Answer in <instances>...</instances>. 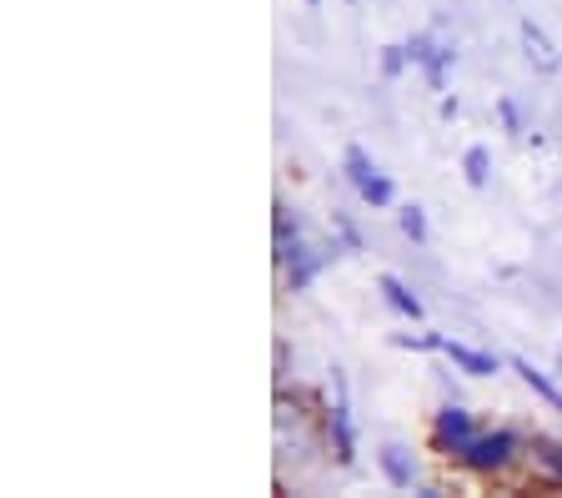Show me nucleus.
<instances>
[{"label": "nucleus", "mask_w": 562, "mask_h": 498, "mask_svg": "<svg viewBox=\"0 0 562 498\" xmlns=\"http://www.w3.org/2000/svg\"><path fill=\"white\" fill-rule=\"evenodd\" d=\"M337 257H341V242L337 237H327V242H306L302 237L292 257L281 262V283H286V292H306V287L327 273Z\"/></svg>", "instance_id": "39448f33"}, {"label": "nucleus", "mask_w": 562, "mask_h": 498, "mask_svg": "<svg viewBox=\"0 0 562 498\" xmlns=\"http://www.w3.org/2000/svg\"><path fill=\"white\" fill-rule=\"evenodd\" d=\"M462 177H468V187H487L492 181V152L487 146H468V152H462Z\"/></svg>", "instance_id": "4468645a"}, {"label": "nucleus", "mask_w": 562, "mask_h": 498, "mask_svg": "<svg viewBox=\"0 0 562 498\" xmlns=\"http://www.w3.org/2000/svg\"><path fill=\"white\" fill-rule=\"evenodd\" d=\"M442 353H447V363H452L457 373H468V378H497V373H503V357L497 353H482V347L457 343V337H447Z\"/></svg>", "instance_id": "0eeeda50"}, {"label": "nucleus", "mask_w": 562, "mask_h": 498, "mask_svg": "<svg viewBox=\"0 0 562 498\" xmlns=\"http://www.w3.org/2000/svg\"><path fill=\"white\" fill-rule=\"evenodd\" d=\"M277 383H286V343H277Z\"/></svg>", "instance_id": "4be33fe9"}, {"label": "nucleus", "mask_w": 562, "mask_h": 498, "mask_svg": "<svg viewBox=\"0 0 562 498\" xmlns=\"http://www.w3.org/2000/svg\"><path fill=\"white\" fill-rule=\"evenodd\" d=\"M392 343L397 347H407V353H442V332H397V337H392Z\"/></svg>", "instance_id": "a211bd4d"}, {"label": "nucleus", "mask_w": 562, "mask_h": 498, "mask_svg": "<svg viewBox=\"0 0 562 498\" xmlns=\"http://www.w3.org/2000/svg\"><path fill=\"white\" fill-rule=\"evenodd\" d=\"M296 242H302V222L292 217L286 202H271V262L281 267L296 252Z\"/></svg>", "instance_id": "9b49d317"}, {"label": "nucleus", "mask_w": 562, "mask_h": 498, "mask_svg": "<svg viewBox=\"0 0 562 498\" xmlns=\"http://www.w3.org/2000/svg\"><path fill=\"white\" fill-rule=\"evenodd\" d=\"M527 458V439L517 428H482L468 449L457 453V468H468L477 478H503Z\"/></svg>", "instance_id": "f257e3e1"}, {"label": "nucleus", "mask_w": 562, "mask_h": 498, "mask_svg": "<svg viewBox=\"0 0 562 498\" xmlns=\"http://www.w3.org/2000/svg\"><path fill=\"white\" fill-rule=\"evenodd\" d=\"M376 292L386 297V308H392V312H402V318H407V322H422V312H427V308H422V297L412 292V287L402 283L397 273H382V277H376Z\"/></svg>", "instance_id": "f8f14e48"}, {"label": "nucleus", "mask_w": 562, "mask_h": 498, "mask_svg": "<svg viewBox=\"0 0 562 498\" xmlns=\"http://www.w3.org/2000/svg\"><path fill=\"white\" fill-rule=\"evenodd\" d=\"M306 5H322V0H306Z\"/></svg>", "instance_id": "b1692460"}, {"label": "nucleus", "mask_w": 562, "mask_h": 498, "mask_svg": "<svg viewBox=\"0 0 562 498\" xmlns=\"http://www.w3.org/2000/svg\"><path fill=\"white\" fill-rule=\"evenodd\" d=\"M322 443H327L337 468H351V463H357V428H351L347 378H341L337 368H331V403L322 408Z\"/></svg>", "instance_id": "f03ea898"}, {"label": "nucleus", "mask_w": 562, "mask_h": 498, "mask_svg": "<svg viewBox=\"0 0 562 498\" xmlns=\"http://www.w3.org/2000/svg\"><path fill=\"white\" fill-rule=\"evenodd\" d=\"M527 458H532V468H538L542 488H562V439L532 433V439H527Z\"/></svg>", "instance_id": "1a4fd4ad"}, {"label": "nucleus", "mask_w": 562, "mask_h": 498, "mask_svg": "<svg viewBox=\"0 0 562 498\" xmlns=\"http://www.w3.org/2000/svg\"><path fill=\"white\" fill-rule=\"evenodd\" d=\"M477 433H482L477 418H472L468 408L457 403V398H447V403L432 413V428H427V443H432V453H442L447 463H457V453L468 449V443L477 439Z\"/></svg>", "instance_id": "20e7f679"}, {"label": "nucleus", "mask_w": 562, "mask_h": 498, "mask_svg": "<svg viewBox=\"0 0 562 498\" xmlns=\"http://www.w3.org/2000/svg\"><path fill=\"white\" fill-rule=\"evenodd\" d=\"M397 226H402V237H407V242H417V247H422V242H427V212H422L417 202H407V207H402V212H397Z\"/></svg>", "instance_id": "f3484780"}, {"label": "nucleus", "mask_w": 562, "mask_h": 498, "mask_svg": "<svg viewBox=\"0 0 562 498\" xmlns=\"http://www.w3.org/2000/svg\"><path fill=\"white\" fill-rule=\"evenodd\" d=\"M437 117L457 121V117H462V101H457V96H437Z\"/></svg>", "instance_id": "aec40b11"}, {"label": "nucleus", "mask_w": 562, "mask_h": 498, "mask_svg": "<svg viewBox=\"0 0 562 498\" xmlns=\"http://www.w3.org/2000/svg\"><path fill=\"white\" fill-rule=\"evenodd\" d=\"M452 66H457V46H452L447 36H437V41H432V51H427V60H422L417 71L427 76V86H432V91H442L447 76H452Z\"/></svg>", "instance_id": "ddd939ff"}, {"label": "nucleus", "mask_w": 562, "mask_h": 498, "mask_svg": "<svg viewBox=\"0 0 562 498\" xmlns=\"http://www.w3.org/2000/svg\"><path fill=\"white\" fill-rule=\"evenodd\" d=\"M376 66H382V76H386V81H397V76H407V66H412V51H407V41H392V46H382V56H376Z\"/></svg>", "instance_id": "2eb2a0df"}, {"label": "nucleus", "mask_w": 562, "mask_h": 498, "mask_svg": "<svg viewBox=\"0 0 562 498\" xmlns=\"http://www.w3.org/2000/svg\"><path fill=\"white\" fill-rule=\"evenodd\" d=\"M558 378H562V357H558Z\"/></svg>", "instance_id": "5701e85b"}, {"label": "nucleus", "mask_w": 562, "mask_h": 498, "mask_svg": "<svg viewBox=\"0 0 562 498\" xmlns=\"http://www.w3.org/2000/svg\"><path fill=\"white\" fill-rule=\"evenodd\" d=\"M517 36H522V56H527V66L538 76H558V66H562V56H558V46H552V36L542 31L532 15H522V25H517Z\"/></svg>", "instance_id": "423d86ee"}, {"label": "nucleus", "mask_w": 562, "mask_h": 498, "mask_svg": "<svg viewBox=\"0 0 562 498\" xmlns=\"http://www.w3.org/2000/svg\"><path fill=\"white\" fill-rule=\"evenodd\" d=\"M341 177L357 187V197H362L372 212H386V207L397 202V187H392L386 171H376V162L367 156V146H347V152H341Z\"/></svg>", "instance_id": "7ed1b4c3"}, {"label": "nucleus", "mask_w": 562, "mask_h": 498, "mask_svg": "<svg viewBox=\"0 0 562 498\" xmlns=\"http://www.w3.org/2000/svg\"><path fill=\"white\" fill-rule=\"evenodd\" d=\"M331 237L341 242V252H362V232H357V222L341 212H331Z\"/></svg>", "instance_id": "6ab92c4d"}, {"label": "nucleus", "mask_w": 562, "mask_h": 498, "mask_svg": "<svg viewBox=\"0 0 562 498\" xmlns=\"http://www.w3.org/2000/svg\"><path fill=\"white\" fill-rule=\"evenodd\" d=\"M497 126H503L507 136H517V142L527 136V117H522V107H517V96H497Z\"/></svg>", "instance_id": "dca6fc26"}, {"label": "nucleus", "mask_w": 562, "mask_h": 498, "mask_svg": "<svg viewBox=\"0 0 562 498\" xmlns=\"http://www.w3.org/2000/svg\"><path fill=\"white\" fill-rule=\"evenodd\" d=\"M507 368H513L517 378H522L527 388H532V398H542V403H548L552 413L562 418V378H558V373H542V368H532V357H513Z\"/></svg>", "instance_id": "9d476101"}, {"label": "nucleus", "mask_w": 562, "mask_h": 498, "mask_svg": "<svg viewBox=\"0 0 562 498\" xmlns=\"http://www.w3.org/2000/svg\"><path fill=\"white\" fill-rule=\"evenodd\" d=\"M376 468H382V478L392 488H402V494H412V488L422 484V478H417V458H412V449H402V443H382Z\"/></svg>", "instance_id": "6e6552de"}, {"label": "nucleus", "mask_w": 562, "mask_h": 498, "mask_svg": "<svg viewBox=\"0 0 562 498\" xmlns=\"http://www.w3.org/2000/svg\"><path fill=\"white\" fill-rule=\"evenodd\" d=\"M412 494H417V498H442L447 488H442V484H417V488H412Z\"/></svg>", "instance_id": "412c9836"}]
</instances>
